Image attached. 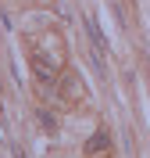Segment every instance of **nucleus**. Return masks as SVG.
<instances>
[{"mask_svg":"<svg viewBox=\"0 0 150 158\" xmlns=\"http://www.w3.org/2000/svg\"><path fill=\"white\" fill-rule=\"evenodd\" d=\"M32 69H36L40 83H50V79L57 76V65H54V58H47V54H32Z\"/></svg>","mask_w":150,"mask_h":158,"instance_id":"nucleus-1","label":"nucleus"},{"mask_svg":"<svg viewBox=\"0 0 150 158\" xmlns=\"http://www.w3.org/2000/svg\"><path fill=\"white\" fill-rule=\"evenodd\" d=\"M107 148H111V137H107V133H93V137H90V144H86V155L100 158Z\"/></svg>","mask_w":150,"mask_h":158,"instance_id":"nucleus-2","label":"nucleus"},{"mask_svg":"<svg viewBox=\"0 0 150 158\" xmlns=\"http://www.w3.org/2000/svg\"><path fill=\"white\" fill-rule=\"evenodd\" d=\"M86 29H90L93 43H97V50H107V43H104V36H100V29H97V22H93V18H86Z\"/></svg>","mask_w":150,"mask_h":158,"instance_id":"nucleus-3","label":"nucleus"},{"mask_svg":"<svg viewBox=\"0 0 150 158\" xmlns=\"http://www.w3.org/2000/svg\"><path fill=\"white\" fill-rule=\"evenodd\" d=\"M40 126L47 129V133H54V129H57V118H54V111H47V108L40 111Z\"/></svg>","mask_w":150,"mask_h":158,"instance_id":"nucleus-4","label":"nucleus"},{"mask_svg":"<svg viewBox=\"0 0 150 158\" xmlns=\"http://www.w3.org/2000/svg\"><path fill=\"white\" fill-rule=\"evenodd\" d=\"M14 158H25V155H21V151H14Z\"/></svg>","mask_w":150,"mask_h":158,"instance_id":"nucleus-5","label":"nucleus"}]
</instances>
